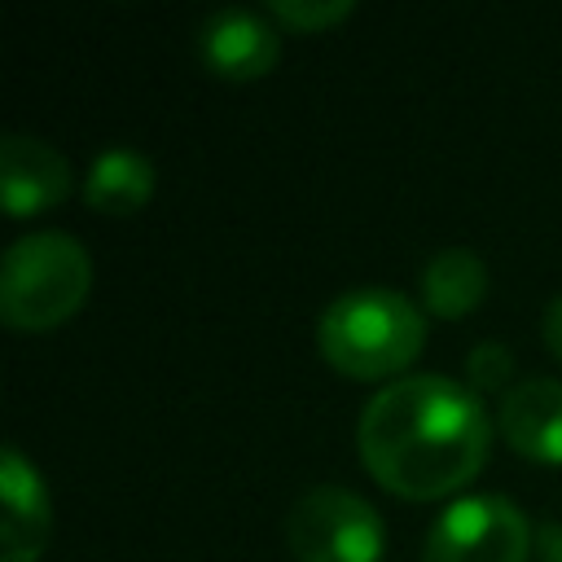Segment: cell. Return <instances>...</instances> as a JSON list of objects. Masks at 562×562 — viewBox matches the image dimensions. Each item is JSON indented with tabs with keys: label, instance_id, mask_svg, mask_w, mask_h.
I'll return each mask as SVG.
<instances>
[{
	"label": "cell",
	"instance_id": "1",
	"mask_svg": "<svg viewBox=\"0 0 562 562\" xmlns=\"http://www.w3.org/2000/svg\"><path fill=\"white\" fill-rule=\"evenodd\" d=\"M487 408L474 386L448 373H404L378 386L356 422V448L369 474L408 496L430 501L470 483L487 457Z\"/></svg>",
	"mask_w": 562,
	"mask_h": 562
},
{
	"label": "cell",
	"instance_id": "2",
	"mask_svg": "<svg viewBox=\"0 0 562 562\" xmlns=\"http://www.w3.org/2000/svg\"><path fill=\"white\" fill-rule=\"evenodd\" d=\"M426 342L422 307L391 285H351L316 316L321 356L351 378H386Z\"/></svg>",
	"mask_w": 562,
	"mask_h": 562
},
{
	"label": "cell",
	"instance_id": "3",
	"mask_svg": "<svg viewBox=\"0 0 562 562\" xmlns=\"http://www.w3.org/2000/svg\"><path fill=\"white\" fill-rule=\"evenodd\" d=\"M92 285V259L66 228L22 233L0 259V316L13 329L61 325Z\"/></svg>",
	"mask_w": 562,
	"mask_h": 562
},
{
	"label": "cell",
	"instance_id": "4",
	"mask_svg": "<svg viewBox=\"0 0 562 562\" xmlns=\"http://www.w3.org/2000/svg\"><path fill=\"white\" fill-rule=\"evenodd\" d=\"M281 531L299 562H378L386 549L382 514L342 483L303 487L290 501Z\"/></svg>",
	"mask_w": 562,
	"mask_h": 562
},
{
	"label": "cell",
	"instance_id": "5",
	"mask_svg": "<svg viewBox=\"0 0 562 562\" xmlns=\"http://www.w3.org/2000/svg\"><path fill=\"white\" fill-rule=\"evenodd\" d=\"M531 522L501 492L457 496L426 531L422 562H527Z\"/></svg>",
	"mask_w": 562,
	"mask_h": 562
},
{
	"label": "cell",
	"instance_id": "6",
	"mask_svg": "<svg viewBox=\"0 0 562 562\" xmlns=\"http://www.w3.org/2000/svg\"><path fill=\"white\" fill-rule=\"evenodd\" d=\"M0 562H35L53 531V505L35 461L4 443L0 452Z\"/></svg>",
	"mask_w": 562,
	"mask_h": 562
},
{
	"label": "cell",
	"instance_id": "7",
	"mask_svg": "<svg viewBox=\"0 0 562 562\" xmlns=\"http://www.w3.org/2000/svg\"><path fill=\"white\" fill-rule=\"evenodd\" d=\"M277 53L281 35L259 9L224 4L198 22V57L224 79H259Z\"/></svg>",
	"mask_w": 562,
	"mask_h": 562
},
{
	"label": "cell",
	"instance_id": "8",
	"mask_svg": "<svg viewBox=\"0 0 562 562\" xmlns=\"http://www.w3.org/2000/svg\"><path fill=\"white\" fill-rule=\"evenodd\" d=\"M70 158L31 132H4L0 140V193L9 215H35L70 193Z\"/></svg>",
	"mask_w": 562,
	"mask_h": 562
},
{
	"label": "cell",
	"instance_id": "9",
	"mask_svg": "<svg viewBox=\"0 0 562 562\" xmlns=\"http://www.w3.org/2000/svg\"><path fill=\"white\" fill-rule=\"evenodd\" d=\"M496 426L514 443V452L562 465V378L531 373L514 382L496 404Z\"/></svg>",
	"mask_w": 562,
	"mask_h": 562
},
{
	"label": "cell",
	"instance_id": "10",
	"mask_svg": "<svg viewBox=\"0 0 562 562\" xmlns=\"http://www.w3.org/2000/svg\"><path fill=\"white\" fill-rule=\"evenodd\" d=\"M422 303L430 316L457 321L465 312H474L487 294V263L483 255H474L470 246H439L426 263H422Z\"/></svg>",
	"mask_w": 562,
	"mask_h": 562
},
{
	"label": "cell",
	"instance_id": "11",
	"mask_svg": "<svg viewBox=\"0 0 562 562\" xmlns=\"http://www.w3.org/2000/svg\"><path fill=\"white\" fill-rule=\"evenodd\" d=\"M149 193H154V158L140 154L136 145H110L83 171V198L105 215H132L149 202Z\"/></svg>",
	"mask_w": 562,
	"mask_h": 562
},
{
	"label": "cell",
	"instance_id": "12",
	"mask_svg": "<svg viewBox=\"0 0 562 562\" xmlns=\"http://www.w3.org/2000/svg\"><path fill=\"white\" fill-rule=\"evenodd\" d=\"M514 356L505 342H474L470 356H465V382L479 386V391H509L514 382Z\"/></svg>",
	"mask_w": 562,
	"mask_h": 562
},
{
	"label": "cell",
	"instance_id": "13",
	"mask_svg": "<svg viewBox=\"0 0 562 562\" xmlns=\"http://www.w3.org/2000/svg\"><path fill=\"white\" fill-rule=\"evenodd\" d=\"M268 13L294 31H307V26H334L338 18H347L351 0H268Z\"/></svg>",
	"mask_w": 562,
	"mask_h": 562
},
{
	"label": "cell",
	"instance_id": "14",
	"mask_svg": "<svg viewBox=\"0 0 562 562\" xmlns=\"http://www.w3.org/2000/svg\"><path fill=\"white\" fill-rule=\"evenodd\" d=\"M544 342H549V351L562 360V290L544 303Z\"/></svg>",
	"mask_w": 562,
	"mask_h": 562
},
{
	"label": "cell",
	"instance_id": "15",
	"mask_svg": "<svg viewBox=\"0 0 562 562\" xmlns=\"http://www.w3.org/2000/svg\"><path fill=\"white\" fill-rule=\"evenodd\" d=\"M540 549H544V562H562V522H544Z\"/></svg>",
	"mask_w": 562,
	"mask_h": 562
}]
</instances>
